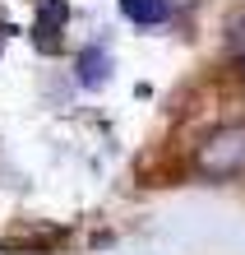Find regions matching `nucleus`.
Returning <instances> with one entry per match:
<instances>
[{"label":"nucleus","mask_w":245,"mask_h":255,"mask_svg":"<svg viewBox=\"0 0 245 255\" xmlns=\"http://www.w3.org/2000/svg\"><path fill=\"white\" fill-rule=\"evenodd\" d=\"M79 79H83V84H102V79H106V56H93V51H88Z\"/></svg>","instance_id":"f03ea898"},{"label":"nucleus","mask_w":245,"mask_h":255,"mask_svg":"<svg viewBox=\"0 0 245 255\" xmlns=\"http://www.w3.org/2000/svg\"><path fill=\"white\" fill-rule=\"evenodd\" d=\"M120 9L134 23H162L166 19V0H120Z\"/></svg>","instance_id":"f257e3e1"}]
</instances>
